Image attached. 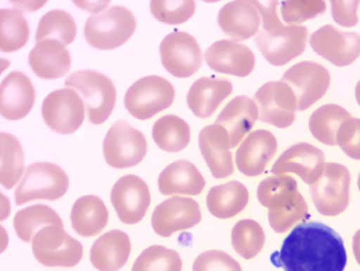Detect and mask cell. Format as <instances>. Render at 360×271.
<instances>
[{
    "label": "cell",
    "instance_id": "1",
    "mask_svg": "<svg viewBox=\"0 0 360 271\" xmlns=\"http://www.w3.org/2000/svg\"><path fill=\"white\" fill-rule=\"evenodd\" d=\"M271 263L285 271H344L347 251L342 236L321 222L297 225Z\"/></svg>",
    "mask_w": 360,
    "mask_h": 271
},
{
    "label": "cell",
    "instance_id": "2",
    "mask_svg": "<svg viewBox=\"0 0 360 271\" xmlns=\"http://www.w3.org/2000/svg\"><path fill=\"white\" fill-rule=\"evenodd\" d=\"M257 199L269 209L271 228L276 234H285L297 222L310 217L307 201L292 177L274 175L260 182Z\"/></svg>",
    "mask_w": 360,
    "mask_h": 271
},
{
    "label": "cell",
    "instance_id": "3",
    "mask_svg": "<svg viewBox=\"0 0 360 271\" xmlns=\"http://www.w3.org/2000/svg\"><path fill=\"white\" fill-rule=\"evenodd\" d=\"M65 86L82 96L91 124L102 125L108 121L115 108L117 90L106 75L92 70L77 71L65 79Z\"/></svg>",
    "mask_w": 360,
    "mask_h": 271
},
{
    "label": "cell",
    "instance_id": "4",
    "mask_svg": "<svg viewBox=\"0 0 360 271\" xmlns=\"http://www.w3.org/2000/svg\"><path fill=\"white\" fill-rule=\"evenodd\" d=\"M137 22L133 13L124 6H110L87 19L84 37L91 46L110 51L122 46L136 32Z\"/></svg>",
    "mask_w": 360,
    "mask_h": 271
},
{
    "label": "cell",
    "instance_id": "5",
    "mask_svg": "<svg viewBox=\"0 0 360 271\" xmlns=\"http://www.w3.org/2000/svg\"><path fill=\"white\" fill-rule=\"evenodd\" d=\"M70 189V178L53 163L39 162L29 165L15 190V203L23 205L34 199L56 201Z\"/></svg>",
    "mask_w": 360,
    "mask_h": 271
},
{
    "label": "cell",
    "instance_id": "6",
    "mask_svg": "<svg viewBox=\"0 0 360 271\" xmlns=\"http://www.w3.org/2000/svg\"><path fill=\"white\" fill-rule=\"evenodd\" d=\"M175 99L174 86L162 76H145L125 94V108L137 120H149L169 108Z\"/></svg>",
    "mask_w": 360,
    "mask_h": 271
},
{
    "label": "cell",
    "instance_id": "7",
    "mask_svg": "<svg viewBox=\"0 0 360 271\" xmlns=\"http://www.w3.org/2000/svg\"><path fill=\"white\" fill-rule=\"evenodd\" d=\"M316 209L323 216L342 215L349 205L351 174L339 163H326L321 178L310 186Z\"/></svg>",
    "mask_w": 360,
    "mask_h": 271
},
{
    "label": "cell",
    "instance_id": "8",
    "mask_svg": "<svg viewBox=\"0 0 360 271\" xmlns=\"http://www.w3.org/2000/svg\"><path fill=\"white\" fill-rule=\"evenodd\" d=\"M37 260L48 267H75L83 259V244L64 231V227H46L32 241Z\"/></svg>",
    "mask_w": 360,
    "mask_h": 271
},
{
    "label": "cell",
    "instance_id": "9",
    "mask_svg": "<svg viewBox=\"0 0 360 271\" xmlns=\"http://www.w3.org/2000/svg\"><path fill=\"white\" fill-rule=\"evenodd\" d=\"M148 152L144 134L130 127L125 120L117 121L108 129L103 141V153L108 165L114 168H130L143 162Z\"/></svg>",
    "mask_w": 360,
    "mask_h": 271
},
{
    "label": "cell",
    "instance_id": "10",
    "mask_svg": "<svg viewBox=\"0 0 360 271\" xmlns=\"http://www.w3.org/2000/svg\"><path fill=\"white\" fill-rule=\"evenodd\" d=\"M259 120L279 129L291 127L298 110L297 96L285 82H267L255 94Z\"/></svg>",
    "mask_w": 360,
    "mask_h": 271
},
{
    "label": "cell",
    "instance_id": "11",
    "mask_svg": "<svg viewBox=\"0 0 360 271\" xmlns=\"http://www.w3.org/2000/svg\"><path fill=\"white\" fill-rule=\"evenodd\" d=\"M86 105L72 89L56 90L42 102L45 124L58 134H72L83 125Z\"/></svg>",
    "mask_w": 360,
    "mask_h": 271
},
{
    "label": "cell",
    "instance_id": "12",
    "mask_svg": "<svg viewBox=\"0 0 360 271\" xmlns=\"http://www.w3.org/2000/svg\"><path fill=\"white\" fill-rule=\"evenodd\" d=\"M282 82L294 91L298 110L305 111L324 98L330 87V73L319 63L301 61L283 73Z\"/></svg>",
    "mask_w": 360,
    "mask_h": 271
},
{
    "label": "cell",
    "instance_id": "13",
    "mask_svg": "<svg viewBox=\"0 0 360 271\" xmlns=\"http://www.w3.org/2000/svg\"><path fill=\"white\" fill-rule=\"evenodd\" d=\"M160 56L164 68L180 79L198 73L203 60L198 41L191 34L179 30L162 38Z\"/></svg>",
    "mask_w": 360,
    "mask_h": 271
},
{
    "label": "cell",
    "instance_id": "14",
    "mask_svg": "<svg viewBox=\"0 0 360 271\" xmlns=\"http://www.w3.org/2000/svg\"><path fill=\"white\" fill-rule=\"evenodd\" d=\"M305 26H283L275 32H259L256 44L264 58L275 67L286 65L305 52L307 45Z\"/></svg>",
    "mask_w": 360,
    "mask_h": 271
},
{
    "label": "cell",
    "instance_id": "15",
    "mask_svg": "<svg viewBox=\"0 0 360 271\" xmlns=\"http://www.w3.org/2000/svg\"><path fill=\"white\" fill-rule=\"evenodd\" d=\"M311 49L336 67H348L360 56V34L326 25L310 36Z\"/></svg>",
    "mask_w": 360,
    "mask_h": 271
},
{
    "label": "cell",
    "instance_id": "16",
    "mask_svg": "<svg viewBox=\"0 0 360 271\" xmlns=\"http://www.w3.org/2000/svg\"><path fill=\"white\" fill-rule=\"evenodd\" d=\"M202 212L198 202L188 197H172L159 203L152 215V228L162 237L198 225Z\"/></svg>",
    "mask_w": 360,
    "mask_h": 271
},
{
    "label": "cell",
    "instance_id": "17",
    "mask_svg": "<svg viewBox=\"0 0 360 271\" xmlns=\"http://www.w3.org/2000/svg\"><path fill=\"white\" fill-rule=\"evenodd\" d=\"M111 203L124 224H137L144 218L150 205L149 187L140 177L125 175L112 186Z\"/></svg>",
    "mask_w": 360,
    "mask_h": 271
},
{
    "label": "cell",
    "instance_id": "18",
    "mask_svg": "<svg viewBox=\"0 0 360 271\" xmlns=\"http://www.w3.org/2000/svg\"><path fill=\"white\" fill-rule=\"evenodd\" d=\"M324 152L307 143H298L290 146L272 165L274 175L297 174L307 184L319 181L324 172Z\"/></svg>",
    "mask_w": 360,
    "mask_h": 271
},
{
    "label": "cell",
    "instance_id": "19",
    "mask_svg": "<svg viewBox=\"0 0 360 271\" xmlns=\"http://www.w3.org/2000/svg\"><path fill=\"white\" fill-rule=\"evenodd\" d=\"M205 58L210 70L237 77L250 76L256 64L252 51L247 45L232 39H219L212 44L205 53Z\"/></svg>",
    "mask_w": 360,
    "mask_h": 271
},
{
    "label": "cell",
    "instance_id": "20",
    "mask_svg": "<svg viewBox=\"0 0 360 271\" xmlns=\"http://www.w3.org/2000/svg\"><path fill=\"white\" fill-rule=\"evenodd\" d=\"M278 151V140L269 130H253L236 152V165L247 177L262 175Z\"/></svg>",
    "mask_w": 360,
    "mask_h": 271
},
{
    "label": "cell",
    "instance_id": "21",
    "mask_svg": "<svg viewBox=\"0 0 360 271\" xmlns=\"http://www.w3.org/2000/svg\"><path fill=\"white\" fill-rule=\"evenodd\" d=\"M198 143L202 156L216 179H225L233 174L231 137L225 127L217 124L203 127L199 132Z\"/></svg>",
    "mask_w": 360,
    "mask_h": 271
},
{
    "label": "cell",
    "instance_id": "22",
    "mask_svg": "<svg viewBox=\"0 0 360 271\" xmlns=\"http://www.w3.org/2000/svg\"><path fill=\"white\" fill-rule=\"evenodd\" d=\"M36 89L25 73L14 71L7 75L0 87V113L10 121L25 118L34 106Z\"/></svg>",
    "mask_w": 360,
    "mask_h": 271
},
{
    "label": "cell",
    "instance_id": "23",
    "mask_svg": "<svg viewBox=\"0 0 360 271\" xmlns=\"http://www.w3.org/2000/svg\"><path fill=\"white\" fill-rule=\"evenodd\" d=\"M218 25L226 36L237 42L257 36L262 18L253 0H234L221 7Z\"/></svg>",
    "mask_w": 360,
    "mask_h": 271
},
{
    "label": "cell",
    "instance_id": "24",
    "mask_svg": "<svg viewBox=\"0 0 360 271\" xmlns=\"http://www.w3.org/2000/svg\"><path fill=\"white\" fill-rule=\"evenodd\" d=\"M29 64L41 79H60L70 73L72 67L71 53L67 46L57 39H44L37 42L29 53Z\"/></svg>",
    "mask_w": 360,
    "mask_h": 271
},
{
    "label": "cell",
    "instance_id": "25",
    "mask_svg": "<svg viewBox=\"0 0 360 271\" xmlns=\"http://www.w3.org/2000/svg\"><path fill=\"white\" fill-rule=\"evenodd\" d=\"M257 120L259 108L256 102L245 95H238L222 108L216 124L226 129L231 137V146L236 148L251 133Z\"/></svg>",
    "mask_w": 360,
    "mask_h": 271
},
{
    "label": "cell",
    "instance_id": "26",
    "mask_svg": "<svg viewBox=\"0 0 360 271\" xmlns=\"http://www.w3.org/2000/svg\"><path fill=\"white\" fill-rule=\"evenodd\" d=\"M233 92L232 82L221 77H199L187 94V105L198 118L206 120Z\"/></svg>",
    "mask_w": 360,
    "mask_h": 271
},
{
    "label": "cell",
    "instance_id": "27",
    "mask_svg": "<svg viewBox=\"0 0 360 271\" xmlns=\"http://www.w3.org/2000/svg\"><path fill=\"white\" fill-rule=\"evenodd\" d=\"M131 243L127 234L112 229L95 240L90 251L92 266L99 271H120L129 260Z\"/></svg>",
    "mask_w": 360,
    "mask_h": 271
},
{
    "label": "cell",
    "instance_id": "28",
    "mask_svg": "<svg viewBox=\"0 0 360 271\" xmlns=\"http://www.w3.org/2000/svg\"><path fill=\"white\" fill-rule=\"evenodd\" d=\"M205 186L203 175L188 160L171 163L159 175V190L162 196H199Z\"/></svg>",
    "mask_w": 360,
    "mask_h": 271
},
{
    "label": "cell",
    "instance_id": "29",
    "mask_svg": "<svg viewBox=\"0 0 360 271\" xmlns=\"http://www.w3.org/2000/svg\"><path fill=\"white\" fill-rule=\"evenodd\" d=\"M248 201V189L240 182L232 181L212 187L206 197V205L213 216L228 220L241 213Z\"/></svg>",
    "mask_w": 360,
    "mask_h": 271
},
{
    "label": "cell",
    "instance_id": "30",
    "mask_svg": "<svg viewBox=\"0 0 360 271\" xmlns=\"http://www.w3.org/2000/svg\"><path fill=\"white\" fill-rule=\"evenodd\" d=\"M71 222L77 235L84 237L99 235L108 225V206L96 196L80 197L73 203Z\"/></svg>",
    "mask_w": 360,
    "mask_h": 271
},
{
    "label": "cell",
    "instance_id": "31",
    "mask_svg": "<svg viewBox=\"0 0 360 271\" xmlns=\"http://www.w3.org/2000/svg\"><path fill=\"white\" fill-rule=\"evenodd\" d=\"M64 227L61 217L51 206L32 205L14 217V228L19 239L25 243H32L37 234L46 227Z\"/></svg>",
    "mask_w": 360,
    "mask_h": 271
},
{
    "label": "cell",
    "instance_id": "32",
    "mask_svg": "<svg viewBox=\"0 0 360 271\" xmlns=\"http://www.w3.org/2000/svg\"><path fill=\"white\" fill-rule=\"evenodd\" d=\"M351 114L339 105H324L317 108L309 120V129L316 140L329 146L338 145V132Z\"/></svg>",
    "mask_w": 360,
    "mask_h": 271
},
{
    "label": "cell",
    "instance_id": "33",
    "mask_svg": "<svg viewBox=\"0 0 360 271\" xmlns=\"http://www.w3.org/2000/svg\"><path fill=\"white\" fill-rule=\"evenodd\" d=\"M152 137L160 149L175 153L190 144L191 129L178 115H164L155 122Z\"/></svg>",
    "mask_w": 360,
    "mask_h": 271
},
{
    "label": "cell",
    "instance_id": "34",
    "mask_svg": "<svg viewBox=\"0 0 360 271\" xmlns=\"http://www.w3.org/2000/svg\"><path fill=\"white\" fill-rule=\"evenodd\" d=\"M1 170L0 183L6 189H13L25 174V153L18 139L10 133L0 134Z\"/></svg>",
    "mask_w": 360,
    "mask_h": 271
},
{
    "label": "cell",
    "instance_id": "35",
    "mask_svg": "<svg viewBox=\"0 0 360 271\" xmlns=\"http://www.w3.org/2000/svg\"><path fill=\"white\" fill-rule=\"evenodd\" d=\"M0 49L10 53L23 48L29 41V22L20 10H0Z\"/></svg>",
    "mask_w": 360,
    "mask_h": 271
},
{
    "label": "cell",
    "instance_id": "36",
    "mask_svg": "<svg viewBox=\"0 0 360 271\" xmlns=\"http://www.w3.org/2000/svg\"><path fill=\"white\" fill-rule=\"evenodd\" d=\"M76 33V22L70 13L64 10H52L39 19L36 41L39 42L44 39H57L64 45H68L75 41Z\"/></svg>",
    "mask_w": 360,
    "mask_h": 271
},
{
    "label": "cell",
    "instance_id": "37",
    "mask_svg": "<svg viewBox=\"0 0 360 271\" xmlns=\"http://www.w3.org/2000/svg\"><path fill=\"white\" fill-rule=\"evenodd\" d=\"M234 251L244 259H253L262 253L266 244L263 227L255 220H241L232 229Z\"/></svg>",
    "mask_w": 360,
    "mask_h": 271
},
{
    "label": "cell",
    "instance_id": "38",
    "mask_svg": "<svg viewBox=\"0 0 360 271\" xmlns=\"http://www.w3.org/2000/svg\"><path fill=\"white\" fill-rule=\"evenodd\" d=\"M179 253L164 246H150L136 259L131 271H181Z\"/></svg>",
    "mask_w": 360,
    "mask_h": 271
},
{
    "label": "cell",
    "instance_id": "39",
    "mask_svg": "<svg viewBox=\"0 0 360 271\" xmlns=\"http://www.w3.org/2000/svg\"><path fill=\"white\" fill-rule=\"evenodd\" d=\"M194 0H152L150 11L153 17L165 25H181L195 13Z\"/></svg>",
    "mask_w": 360,
    "mask_h": 271
},
{
    "label": "cell",
    "instance_id": "40",
    "mask_svg": "<svg viewBox=\"0 0 360 271\" xmlns=\"http://www.w3.org/2000/svg\"><path fill=\"white\" fill-rule=\"evenodd\" d=\"M325 11L324 0H291L281 3V14L286 26H301L307 19L317 18Z\"/></svg>",
    "mask_w": 360,
    "mask_h": 271
},
{
    "label": "cell",
    "instance_id": "41",
    "mask_svg": "<svg viewBox=\"0 0 360 271\" xmlns=\"http://www.w3.org/2000/svg\"><path fill=\"white\" fill-rule=\"evenodd\" d=\"M193 271H243V269L229 253L212 250L199 255L194 260Z\"/></svg>",
    "mask_w": 360,
    "mask_h": 271
},
{
    "label": "cell",
    "instance_id": "42",
    "mask_svg": "<svg viewBox=\"0 0 360 271\" xmlns=\"http://www.w3.org/2000/svg\"><path fill=\"white\" fill-rule=\"evenodd\" d=\"M336 141L348 158L360 160V118L351 117L344 121L338 132Z\"/></svg>",
    "mask_w": 360,
    "mask_h": 271
},
{
    "label": "cell",
    "instance_id": "43",
    "mask_svg": "<svg viewBox=\"0 0 360 271\" xmlns=\"http://www.w3.org/2000/svg\"><path fill=\"white\" fill-rule=\"evenodd\" d=\"M359 0H333L330 1L332 8V17L336 23L344 27H354L358 25V8H359Z\"/></svg>",
    "mask_w": 360,
    "mask_h": 271
},
{
    "label": "cell",
    "instance_id": "44",
    "mask_svg": "<svg viewBox=\"0 0 360 271\" xmlns=\"http://www.w3.org/2000/svg\"><path fill=\"white\" fill-rule=\"evenodd\" d=\"M253 4L260 14L262 23H263V32L271 33L285 26L278 15V7L281 6L278 0H271L267 3H260L257 0H253Z\"/></svg>",
    "mask_w": 360,
    "mask_h": 271
},
{
    "label": "cell",
    "instance_id": "45",
    "mask_svg": "<svg viewBox=\"0 0 360 271\" xmlns=\"http://www.w3.org/2000/svg\"><path fill=\"white\" fill-rule=\"evenodd\" d=\"M352 250H354V255H355V259L358 262V265L360 266V229L354 236V240H352Z\"/></svg>",
    "mask_w": 360,
    "mask_h": 271
},
{
    "label": "cell",
    "instance_id": "46",
    "mask_svg": "<svg viewBox=\"0 0 360 271\" xmlns=\"http://www.w3.org/2000/svg\"><path fill=\"white\" fill-rule=\"evenodd\" d=\"M355 96H356V101H358L360 106V80L358 82V84H356V89H355Z\"/></svg>",
    "mask_w": 360,
    "mask_h": 271
},
{
    "label": "cell",
    "instance_id": "47",
    "mask_svg": "<svg viewBox=\"0 0 360 271\" xmlns=\"http://www.w3.org/2000/svg\"><path fill=\"white\" fill-rule=\"evenodd\" d=\"M358 187H359V191H360V174H359V178H358Z\"/></svg>",
    "mask_w": 360,
    "mask_h": 271
}]
</instances>
